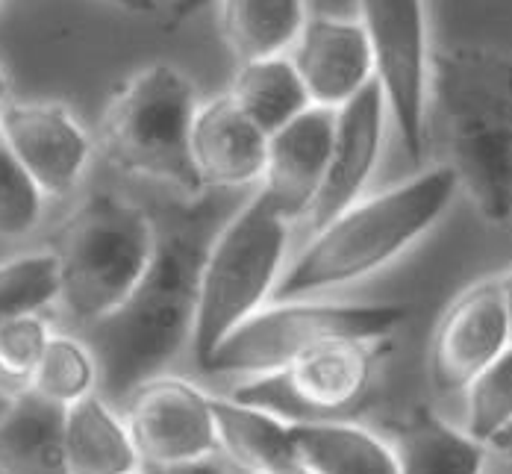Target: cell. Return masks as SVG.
<instances>
[{
    "mask_svg": "<svg viewBox=\"0 0 512 474\" xmlns=\"http://www.w3.org/2000/svg\"><path fill=\"white\" fill-rule=\"evenodd\" d=\"M109 3H115V6H121V9H127L133 15H151L156 9H162L165 0H109Z\"/></svg>",
    "mask_w": 512,
    "mask_h": 474,
    "instance_id": "1f68e13d",
    "label": "cell"
},
{
    "mask_svg": "<svg viewBox=\"0 0 512 474\" xmlns=\"http://www.w3.org/2000/svg\"><path fill=\"white\" fill-rule=\"evenodd\" d=\"M386 121H389V109L377 83H371L351 104L336 112V133H333L324 183L304 218L309 236L321 230L327 221H333L339 212L365 198V189L383 154Z\"/></svg>",
    "mask_w": 512,
    "mask_h": 474,
    "instance_id": "4fadbf2b",
    "label": "cell"
},
{
    "mask_svg": "<svg viewBox=\"0 0 512 474\" xmlns=\"http://www.w3.org/2000/svg\"><path fill=\"white\" fill-rule=\"evenodd\" d=\"M198 104L195 83L177 65L151 62L133 71L103 109L98 127L103 159L121 174L201 195L189 151Z\"/></svg>",
    "mask_w": 512,
    "mask_h": 474,
    "instance_id": "277c9868",
    "label": "cell"
},
{
    "mask_svg": "<svg viewBox=\"0 0 512 474\" xmlns=\"http://www.w3.org/2000/svg\"><path fill=\"white\" fill-rule=\"evenodd\" d=\"M289 227L292 221L256 192L209 242L192 330V354L201 369L242 321L271 304L283 274Z\"/></svg>",
    "mask_w": 512,
    "mask_h": 474,
    "instance_id": "8992f818",
    "label": "cell"
},
{
    "mask_svg": "<svg viewBox=\"0 0 512 474\" xmlns=\"http://www.w3.org/2000/svg\"><path fill=\"white\" fill-rule=\"evenodd\" d=\"M45 195L33 177L0 145V239H24L45 212Z\"/></svg>",
    "mask_w": 512,
    "mask_h": 474,
    "instance_id": "4316f807",
    "label": "cell"
},
{
    "mask_svg": "<svg viewBox=\"0 0 512 474\" xmlns=\"http://www.w3.org/2000/svg\"><path fill=\"white\" fill-rule=\"evenodd\" d=\"M209 242L195 230L156 236L154 260L127 301L86 330L106 401L130 398L192 345L198 286Z\"/></svg>",
    "mask_w": 512,
    "mask_h": 474,
    "instance_id": "7a4b0ae2",
    "label": "cell"
},
{
    "mask_svg": "<svg viewBox=\"0 0 512 474\" xmlns=\"http://www.w3.org/2000/svg\"><path fill=\"white\" fill-rule=\"evenodd\" d=\"M189 151L201 189H245L262 183L268 136L224 92L198 104Z\"/></svg>",
    "mask_w": 512,
    "mask_h": 474,
    "instance_id": "2e32d148",
    "label": "cell"
},
{
    "mask_svg": "<svg viewBox=\"0 0 512 474\" xmlns=\"http://www.w3.org/2000/svg\"><path fill=\"white\" fill-rule=\"evenodd\" d=\"M512 424V345L465 386V433L489 445Z\"/></svg>",
    "mask_w": 512,
    "mask_h": 474,
    "instance_id": "484cf974",
    "label": "cell"
},
{
    "mask_svg": "<svg viewBox=\"0 0 512 474\" xmlns=\"http://www.w3.org/2000/svg\"><path fill=\"white\" fill-rule=\"evenodd\" d=\"M206 3H215V0H171V6H168V24L177 27V24L189 21L195 12L204 9Z\"/></svg>",
    "mask_w": 512,
    "mask_h": 474,
    "instance_id": "f1b7e54d",
    "label": "cell"
},
{
    "mask_svg": "<svg viewBox=\"0 0 512 474\" xmlns=\"http://www.w3.org/2000/svg\"><path fill=\"white\" fill-rule=\"evenodd\" d=\"M98 386H101V374H98V360L89 342L74 333L53 330L45 345V354L24 392L48 401L53 407L68 410L71 404L95 395Z\"/></svg>",
    "mask_w": 512,
    "mask_h": 474,
    "instance_id": "cb8c5ba5",
    "label": "cell"
},
{
    "mask_svg": "<svg viewBox=\"0 0 512 474\" xmlns=\"http://www.w3.org/2000/svg\"><path fill=\"white\" fill-rule=\"evenodd\" d=\"M15 401H18V392H9L6 386H0V422L9 416V410L15 407Z\"/></svg>",
    "mask_w": 512,
    "mask_h": 474,
    "instance_id": "836d02e7",
    "label": "cell"
},
{
    "mask_svg": "<svg viewBox=\"0 0 512 474\" xmlns=\"http://www.w3.org/2000/svg\"><path fill=\"white\" fill-rule=\"evenodd\" d=\"M336 133V112L309 106L295 121L268 136L265 174L259 192L292 224L315 204Z\"/></svg>",
    "mask_w": 512,
    "mask_h": 474,
    "instance_id": "9a60e30c",
    "label": "cell"
},
{
    "mask_svg": "<svg viewBox=\"0 0 512 474\" xmlns=\"http://www.w3.org/2000/svg\"><path fill=\"white\" fill-rule=\"evenodd\" d=\"M51 333V324L42 313L6 321L0 327V380L9 386H18V392H24L42 354H45Z\"/></svg>",
    "mask_w": 512,
    "mask_h": 474,
    "instance_id": "83f0119b",
    "label": "cell"
},
{
    "mask_svg": "<svg viewBox=\"0 0 512 474\" xmlns=\"http://www.w3.org/2000/svg\"><path fill=\"white\" fill-rule=\"evenodd\" d=\"M374 83L398 127L407 157L418 165L427 151L433 48L427 0H359Z\"/></svg>",
    "mask_w": 512,
    "mask_h": 474,
    "instance_id": "9c48e42d",
    "label": "cell"
},
{
    "mask_svg": "<svg viewBox=\"0 0 512 474\" xmlns=\"http://www.w3.org/2000/svg\"><path fill=\"white\" fill-rule=\"evenodd\" d=\"M59 301V263L53 251H30L0 263V327Z\"/></svg>",
    "mask_w": 512,
    "mask_h": 474,
    "instance_id": "d4e9b609",
    "label": "cell"
},
{
    "mask_svg": "<svg viewBox=\"0 0 512 474\" xmlns=\"http://www.w3.org/2000/svg\"><path fill=\"white\" fill-rule=\"evenodd\" d=\"M142 474H227L221 466H215L212 460L198 463V466H183V469H145Z\"/></svg>",
    "mask_w": 512,
    "mask_h": 474,
    "instance_id": "4dcf8cb0",
    "label": "cell"
},
{
    "mask_svg": "<svg viewBox=\"0 0 512 474\" xmlns=\"http://www.w3.org/2000/svg\"><path fill=\"white\" fill-rule=\"evenodd\" d=\"M292 442L312 474H401L386 439L345 419L292 424Z\"/></svg>",
    "mask_w": 512,
    "mask_h": 474,
    "instance_id": "d6986e66",
    "label": "cell"
},
{
    "mask_svg": "<svg viewBox=\"0 0 512 474\" xmlns=\"http://www.w3.org/2000/svg\"><path fill=\"white\" fill-rule=\"evenodd\" d=\"M259 474H312V472H309L301 460H289V463L271 466V469H265V472H259Z\"/></svg>",
    "mask_w": 512,
    "mask_h": 474,
    "instance_id": "d6a6232c",
    "label": "cell"
},
{
    "mask_svg": "<svg viewBox=\"0 0 512 474\" xmlns=\"http://www.w3.org/2000/svg\"><path fill=\"white\" fill-rule=\"evenodd\" d=\"M154 221L133 201L95 192L59 236V301L74 324L89 330L139 286L154 260Z\"/></svg>",
    "mask_w": 512,
    "mask_h": 474,
    "instance_id": "5b68a950",
    "label": "cell"
},
{
    "mask_svg": "<svg viewBox=\"0 0 512 474\" xmlns=\"http://www.w3.org/2000/svg\"><path fill=\"white\" fill-rule=\"evenodd\" d=\"M504 280V298H507V313H510V327H512V271L501 277Z\"/></svg>",
    "mask_w": 512,
    "mask_h": 474,
    "instance_id": "e575fe53",
    "label": "cell"
},
{
    "mask_svg": "<svg viewBox=\"0 0 512 474\" xmlns=\"http://www.w3.org/2000/svg\"><path fill=\"white\" fill-rule=\"evenodd\" d=\"M389 445L401 474H483L489 457L483 442L427 410H415L398 424Z\"/></svg>",
    "mask_w": 512,
    "mask_h": 474,
    "instance_id": "44dd1931",
    "label": "cell"
},
{
    "mask_svg": "<svg viewBox=\"0 0 512 474\" xmlns=\"http://www.w3.org/2000/svg\"><path fill=\"white\" fill-rule=\"evenodd\" d=\"M460 180L451 165H430L410 180L365 195L315 230L304 251L283 268L274 301L312 298L395 263L445 215Z\"/></svg>",
    "mask_w": 512,
    "mask_h": 474,
    "instance_id": "3957f363",
    "label": "cell"
},
{
    "mask_svg": "<svg viewBox=\"0 0 512 474\" xmlns=\"http://www.w3.org/2000/svg\"><path fill=\"white\" fill-rule=\"evenodd\" d=\"M68 474H142L145 463L127 419L101 392L71 404L62 424Z\"/></svg>",
    "mask_w": 512,
    "mask_h": 474,
    "instance_id": "e0dca14e",
    "label": "cell"
},
{
    "mask_svg": "<svg viewBox=\"0 0 512 474\" xmlns=\"http://www.w3.org/2000/svg\"><path fill=\"white\" fill-rule=\"evenodd\" d=\"M404 304L271 301L242 321L204 363L209 374H271L333 339H389L407 318Z\"/></svg>",
    "mask_w": 512,
    "mask_h": 474,
    "instance_id": "52a82bcc",
    "label": "cell"
},
{
    "mask_svg": "<svg viewBox=\"0 0 512 474\" xmlns=\"http://www.w3.org/2000/svg\"><path fill=\"white\" fill-rule=\"evenodd\" d=\"M212 413L218 430V451L227 454L230 463L248 474H259L271 466L298 460L292 442V424L277 419L268 410L242 404L236 398H215Z\"/></svg>",
    "mask_w": 512,
    "mask_h": 474,
    "instance_id": "7402d4cb",
    "label": "cell"
},
{
    "mask_svg": "<svg viewBox=\"0 0 512 474\" xmlns=\"http://www.w3.org/2000/svg\"><path fill=\"white\" fill-rule=\"evenodd\" d=\"M218 33L233 59L289 56L309 21L307 0H215Z\"/></svg>",
    "mask_w": 512,
    "mask_h": 474,
    "instance_id": "ac0fdd59",
    "label": "cell"
},
{
    "mask_svg": "<svg viewBox=\"0 0 512 474\" xmlns=\"http://www.w3.org/2000/svg\"><path fill=\"white\" fill-rule=\"evenodd\" d=\"M430 106L454 168L489 224L512 218V48L451 45L433 51Z\"/></svg>",
    "mask_w": 512,
    "mask_h": 474,
    "instance_id": "6da1fadb",
    "label": "cell"
},
{
    "mask_svg": "<svg viewBox=\"0 0 512 474\" xmlns=\"http://www.w3.org/2000/svg\"><path fill=\"white\" fill-rule=\"evenodd\" d=\"M9 101V77H6V71H3V65H0V106Z\"/></svg>",
    "mask_w": 512,
    "mask_h": 474,
    "instance_id": "d590c367",
    "label": "cell"
},
{
    "mask_svg": "<svg viewBox=\"0 0 512 474\" xmlns=\"http://www.w3.org/2000/svg\"><path fill=\"white\" fill-rule=\"evenodd\" d=\"M510 345L512 327L504 280L486 277L460 292L436 324L427 357L433 389L442 395L465 392V386Z\"/></svg>",
    "mask_w": 512,
    "mask_h": 474,
    "instance_id": "7c38bea8",
    "label": "cell"
},
{
    "mask_svg": "<svg viewBox=\"0 0 512 474\" xmlns=\"http://www.w3.org/2000/svg\"><path fill=\"white\" fill-rule=\"evenodd\" d=\"M309 104L339 112L374 83L371 51L359 18L309 15L307 27L289 53Z\"/></svg>",
    "mask_w": 512,
    "mask_h": 474,
    "instance_id": "5bb4252c",
    "label": "cell"
},
{
    "mask_svg": "<svg viewBox=\"0 0 512 474\" xmlns=\"http://www.w3.org/2000/svg\"><path fill=\"white\" fill-rule=\"evenodd\" d=\"M227 95L265 136L277 133L312 106L289 56L242 62L233 74Z\"/></svg>",
    "mask_w": 512,
    "mask_h": 474,
    "instance_id": "603a6c76",
    "label": "cell"
},
{
    "mask_svg": "<svg viewBox=\"0 0 512 474\" xmlns=\"http://www.w3.org/2000/svg\"><path fill=\"white\" fill-rule=\"evenodd\" d=\"M65 410L18 392L15 407L0 422V474H68Z\"/></svg>",
    "mask_w": 512,
    "mask_h": 474,
    "instance_id": "ffe728a7",
    "label": "cell"
},
{
    "mask_svg": "<svg viewBox=\"0 0 512 474\" xmlns=\"http://www.w3.org/2000/svg\"><path fill=\"white\" fill-rule=\"evenodd\" d=\"M127 427L145 469L198 466L218 454L212 395L186 377L159 374L127 398Z\"/></svg>",
    "mask_w": 512,
    "mask_h": 474,
    "instance_id": "30bf717a",
    "label": "cell"
},
{
    "mask_svg": "<svg viewBox=\"0 0 512 474\" xmlns=\"http://www.w3.org/2000/svg\"><path fill=\"white\" fill-rule=\"evenodd\" d=\"M0 145L53 201L80 186L98 148L68 106L45 98H9L0 106Z\"/></svg>",
    "mask_w": 512,
    "mask_h": 474,
    "instance_id": "8fae6325",
    "label": "cell"
},
{
    "mask_svg": "<svg viewBox=\"0 0 512 474\" xmlns=\"http://www.w3.org/2000/svg\"><path fill=\"white\" fill-rule=\"evenodd\" d=\"M383 339H333L271 374L251 377L230 398L289 424L342 422L371 392Z\"/></svg>",
    "mask_w": 512,
    "mask_h": 474,
    "instance_id": "ba28073f",
    "label": "cell"
},
{
    "mask_svg": "<svg viewBox=\"0 0 512 474\" xmlns=\"http://www.w3.org/2000/svg\"><path fill=\"white\" fill-rule=\"evenodd\" d=\"M486 448H489V457H495L498 463H504L512 472V424L510 427H504Z\"/></svg>",
    "mask_w": 512,
    "mask_h": 474,
    "instance_id": "f546056e",
    "label": "cell"
}]
</instances>
